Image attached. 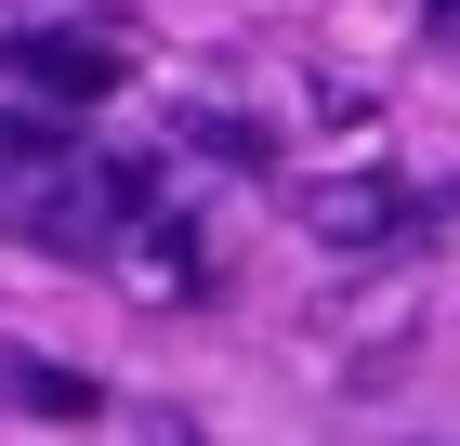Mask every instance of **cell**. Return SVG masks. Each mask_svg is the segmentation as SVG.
I'll list each match as a JSON object with an SVG mask.
<instances>
[{
  "label": "cell",
  "mask_w": 460,
  "mask_h": 446,
  "mask_svg": "<svg viewBox=\"0 0 460 446\" xmlns=\"http://www.w3.org/2000/svg\"><path fill=\"white\" fill-rule=\"evenodd\" d=\"M303 237L316 249H394V237H421V210L382 171H342V184H303Z\"/></svg>",
  "instance_id": "6da1fadb"
},
{
  "label": "cell",
  "mask_w": 460,
  "mask_h": 446,
  "mask_svg": "<svg viewBox=\"0 0 460 446\" xmlns=\"http://www.w3.org/2000/svg\"><path fill=\"white\" fill-rule=\"evenodd\" d=\"M13 53V79H27L40 105H106L119 92V53L106 39H53V27H27V39H0Z\"/></svg>",
  "instance_id": "7a4b0ae2"
},
{
  "label": "cell",
  "mask_w": 460,
  "mask_h": 446,
  "mask_svg": "<svg viewBox=\"0 0 460 446\" xmlns=\"http://www.w3.org/2000/svg\"><path fill=\"white\" fill-rule=\"evenodd\" d=\"M0 394H13L27 420H93V380L79 368H0Z\"/></svg>",
  "instance_id": "3957f363"
},
{
  "label": "cell",
  "mask_w": 460,
  "mask_h": 446,
  "mask_svg": "<svg viewBox=\"0 0 460 446\" xmlns=\"http://www.w3.org/2000/svg\"><path fill=\"white\" fill-rule=\"evenodd\" d=\"M132 289H158V302H184V289H198V237H184V223H158V237H132Z\"/></svg>",
  "instance_id": "277c9868"
},
{
  "label": "cell",
  "mask_w": 460,
  "mask_h": 446,
  "mask_svg": "<svg viewBox=\"0 0 460 446\" xmlns=\"http://www.w3.org/2000/svg\"><path fill=\"white\" fill-rule=\"evenodd\" d=\"M53 144H66L53 118H0V171H27V158H53Z\"/></svg>",
  "instance_id": "5b68a950"
},
{
  "label": "cell",
  "mask_w": 460,
  "mask_h": 446,
  "mask_svg": "<svg viewBox=\"0 0 460 446\" xmlns=\"http://www.w3.org/2000/svg\"><path fill=\"white\" fill-rule=\"evenodd\" d=\"M421 27H434V39H460V0H421Z\"/></svg>",
  "instance_id": "8992f818"
}]
</instances>
